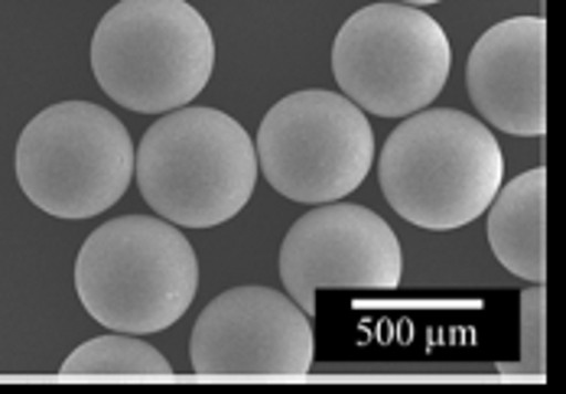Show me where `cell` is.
<instances>
[{
	"mask_svg": "<svg viewBox=\"0 0 566 394\" xmlns=\"http://www.w3.org/2000/svg\"><path fill=\"white\" fill-rule=\"evenodd\" d=\"M258 169L293 203L323 206L352 196L375 160V131L339 92L306 89L264 114L254 141Z\"/></svg>",
	"mask_w": 566,
	"mask_h": 394,
	"instance_id": "cell-7",
	"label": "cell"
},
{
	"mask_svg": "<svg viewBox=\"0 0 566 394\" xmlns=\"http://www.w3.org/2000/svg\"><path fill=\"white\" fill-rule=\"evenodd\" d=\"M403 278V251L395 228L355 203H323L296 219L281 245L286 297L316 313L319 290H395Z\"/></svg>",
	"mask_w": 566,
	"mask_h": 394,
	"instance_id": "cell-8",
	"label": "cell"
},
{
	"mask_svg": "<svg viewBox=\"0 0 566 394\" xmlns=\"http://www.w3.org/2000/svg\"><path fill=\"white\" fill-rule=\"evenodd\" d=\"M134 173L147 206L182 228L234 219L258 183L251 134L219 108L167 112L140 141Z\"/></svg>",
	"mask_w": 566,
	"mask_h": 394,
	"instance_id": "cell-3",
	"label": "cell"
},
{
	"mask_svg": "<svg viewBox=\"0 0 566 394\" xmlns=\"http://www.w3.org/2000/svg\"><path fill=\"white\" fill-rule=\"evenodd\" d=\"M378 179L403 222L427 231L472 226L505 183L499 137L472 114L423 108L385 141Z\"/></svg>",
	"mask_w": 566,
	"mask_h": 394,
	"instance_id": "cell-1",
	"label": "cell"
},
{
	"mask_svg": "<svg viewBox=\"0 0 566 394\" xmlns=\"http://www.w3.org/2000/svg\"><path fill=\"white\" fill-rule=\"evenodd\" d=\"M75 290L95 323L150 336L186 317L199 290L189 238L160 216H120L95 228L75 261Z\"/></svg>",
	"mask_w": 566,
	"mask_h": 394,
	"instance_id": "cell-2",
	"label": "cell"
},
{
	"mask_svg": "<svg viewBox=\"0 0 566 394\" xmlns=\"http://www.w3.org/2000/svg\"><path fill=\"white\" fill-rule=\"evenodd\" d=\"M59 372L62 375H157V379L172 375L167 355L130 333L88 339L62 362Z\"/></svg>",
	"mask_w": 566,
	"mask_h": 394,
	"instance_id": "cell-12",
	"label": "cell"
},
{
	"mask_svg": "<svg viewBox=\"0 0 566 394\" xmlns=\"http://www.w3.org/2000/svg\"><path fill=\"white\" fill-rule=\"evenodd\" d=\"M489 212L492 255L514 278L547 281V169H527L502 183Z\"/></svg>",
	"mask_w": 566,
	"mask_h": 394,
	"instance_id": "cell-11",
	"label": "cell"
},
{
	"mask_svg": "<svg viewBox=\"0 0 566 394\" xmlns=\"http://www.w3.org/2000/svg\"><path fill=\"white\" fill-rule=\"evenodd\" d=\"M216 37L186 0H120L92 37V72L120 108L167 114L202 95Z\"/></svg>",
	"mask_w": 566,
	"mask_h": 394,
	"instance_id": "cell-4",
	"label": "cell"
},
{
	"mask_svg": "<svg viewBox=\"0 0 566 394\" xmlns=\"http://www.w3.org/2000/svg\"><path fill=\"white\" fill-rule=\"evenodd\" d=\"M310 317L281 290L231 287L196 320L189 362L196 375L300 379L313 369Z\"/></svg>",
	"mask_w": 566,
	"mask_h": 394,
	"instance_id": "cell-9",
	"label": "cell"
},
{
	"mask_svg": "<svg viewBox=\"0 0 566 394\" xmlns=\"http://www.w3.org/2000/svg\"><path fill=\"white\" fill-rule=\"evenodd\" d=\"M134 154L127 127L108 108L59 102L23 127L17 141V183L46 216L92 219L127 193Z\"/></svg>",
	"mask_w": 566,
	"mask_h": 394,
	"instance_id": "cell-5",
	"label": "cell"
},
{
	"mask_svg": "<svg viewBox=\"0 0 566 394\" xmlns=\"http://www.w3.org/2000/svg\"><path fill=\"white\" fill-rule=\"evenodd\" d=\"M453 46L447 30L410 3L355 10L333 43V75L342 95L375 117L423 112L450 82Z\"/></svg>",
	"mask_w": 566,
	"mask_h": 394,
	"instance_id": "cell-6",
	"label": "cell"
},
{
	"mask_svg": "<svg viewBox=\"0 0 566 394\" xmlns=\"http://www.w3.org/2000/svg\"><path fill=\"white\" fill-rule=\"evenodd\" d=\"M465 89L492 127L514 137L547 134V23L511 17L479 37L465 62Z\"/></svg>",
	"mask_w": 566,
	"mask_h": 394,
	"instance_id": "cell-10",
	"label": "cell"
},
{
	"mask_svg": "<svg viewBox=\"0 0 566 394\" xmlns=\"http://www.w3.org/2000/svg\"><path fill=\"white\" fill-rule=\"evenodd\" d=\"M395 3H410V7H430V3H440V0H395Z\"/></svg>",
	"mask_w": 566,
	"mask_h": 394,
	"instance_id": "cell-14",
	"label": "cell"
},
{
	"mask_svg": "<svg viewBox=\"0 0 566 394\" xmlns=\"http://www.w3.org/2000/svg\"><path fill=\"white\" fill-rule=\"evenodd\" d=\"M502 372H524V375H547V290L534 283L521 293V362L505 365Z\"/></svg>",
	"mask_w": 566,
	"mask_h": 394,
	"instance_id": "cell-13",
	"label": "cell"
}]
</instances>
